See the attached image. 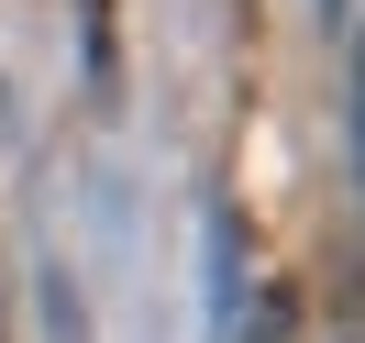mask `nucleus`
I'll list each match as a JSON object with an SVG mask.
<instances>
[{"label": "nucleus", "mask_w": 365, "mask_h": 343, "mask_svg": "<svg viewBox=\"0 0 365 343\" xmlns=\"http://www.w3.org/2000/svg\"><path fill=\"white\" fill-rule=\"evenodd\" d=\"M343 166H354V200H365V23H354V67H343Z\"/></svg>", "instance_id": "nucleus-1"}, {"label": "nucleus", "mask_w": 365, "mask_h": 343, "mask_svg": "<svg viewBox=\"0 0 365 343\" xmlns=\"http://www.w3.org/2000/svg\"><path fill=\"white\" fill-rule=\"evenodd\" d=\"M78 34H89V78L111 89V0H78Z\"/></svg>", "instance_id": "nucleus-2"}, {"label": "nucleus", "mask_w": 365, "mask_h": 343, "mask_svg": "<svg viewBox=\"0 0 365 343\" xmlns=\"http://www.w3.org/2000/svg\"><path fill=\"white\" fill-rule=\"evenodd\" d=\"M332 343H365V266L343 277V299H332Z\"/></svg>", "instance_id": "nucleus-3"}, {"label": "nucleus", "mask_w": 365, "mask_h": 343, "mask_svg": "<svg viewBox=\"0 0 365 343\" xmlns=\"http://www.w3.org/2000/svg\"><path fill=\"white\" fill-rule=\"evenodd\" d=\"M332 11H343V0H321V23H332Z\"/></svg>", "instance_id": "nucleus-4"}]
</instances>
